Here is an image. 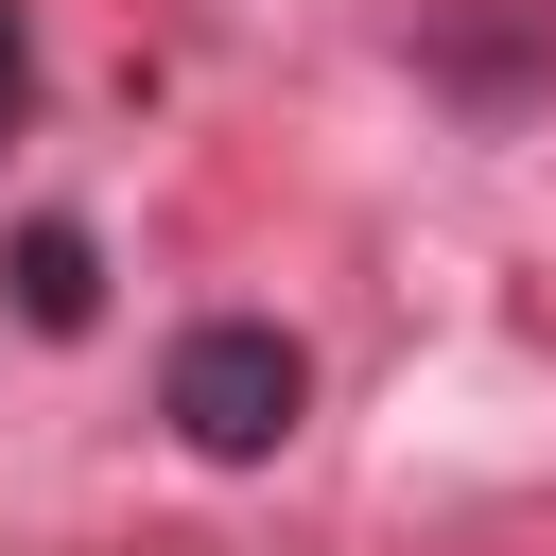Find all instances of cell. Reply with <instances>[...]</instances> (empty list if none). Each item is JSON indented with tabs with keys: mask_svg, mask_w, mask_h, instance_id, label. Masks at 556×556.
I'll use <instances>...</instances> for the list:
<instances>
[{
	"mask_svg": "<svg viewBox=\"0 0 556 556\" xmlns=\"http://www.w3.org/2000/svg\"><path fill=\"white\" fill-rule=\"evenodd\" d=\"M156 400H174V434H191L208 469H261V452L295 434L313 365H295V330H278V313H208V330L174 348V382H156Z\"/></svg>",
	"mask_w": 556,
	"mask_h": 556,
	"instance_id": "1",
	"label": "cell"
},
{
	"mask_svg": "<svg viewBox=\"0 0 556 556\" xmlns=\"http://www.w3.org/2000/svg\"><path fill=\"white\" fill-rule=\"evenodd\" d=\"M87 313H104L87 226H17V330H87Z\"/></svg>",
	"mask_w": 556,
	"mask_h": 556,
	"instance_id": "2",
	"label": "cell"
},
{
	"mask_svg": "<svg viewBox=\"0 0 556 556\" xmlns=\"http://www.w3.org/2000/svg\"><path fill=\"white\" fill-rule=\"evenodd\" d=\"M0 104H17V17H0Z\"/></svg>",
	"mask_w": 556,
	"mask_h": 556,
	"instance_id": "3",
	"label": "cell"
}]
</instances>
